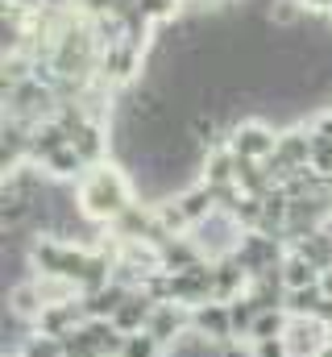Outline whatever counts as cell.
<instances>
[{"mask_svg": "<svg viewBox=\"0 0 332 357\" xmlns=\"http://www.w3.org/2000/svg\"><path fill=\"white\" fill-rule=\"evenodd\" d=\"M17 357H67V354H63V341H59V337H46V333L33 328V333L25 337V345L17 349Z\"/></svg>", "mask_w": 332, "mask_h": 357, "instance_id": "cell-17", "label": "cell"}, {"mask_svg": "<svg viewBox=\"0 0 332 357\" xmlns=\"http://www.w3.org/2000/svg\"><path fill=\"white\" fill-rule=\"evenodd\" d=\"M116 357H166V349L150 333H133V337H125V345H121Z\"/></svg>", "mask_w": 332, "mask_h": 357, "instance_id": "cell-18", "label": "cell"}, {"mask_svg": "<svg viewBox=\"0 0 332 357\" xmlns=\"http://www.w3.org/2000/svg\"><path fill=\"white\" fill-rule=\"evenodd\" d=\"M287 241L282 237H270V233H246L241 237V250L233 254L241 266H246L249 278H262V274H270V270L282 266V258H287Z\"/></svg>", "mask_w": 332, "mask_h": 357, "instance_id": "cell-4", "label": "cell"}, {"mask_svg": "<svg viewBox=\"0 0 332 357\" xmlns=\"http://www.w3.org/2000/svg\"><path fill=\"white\" fill-rule=\"evenodd\" d=\"M329 21H332V17H329Z\"/></svg>", "mask_w": 332, "mask_h": 357, "instance_id": "cell-24", "label": "cell"}, {"mask_svg": "<svg viewBox=\"0 0 332 357\" xmlns=\"http://www.w3.org/2000/svg\"><path fill=\"white\" fill-rule=\"evenodd\" d=\"M278 274H282V287L287 291H303V287H316L324 274L312 266L303 254H295V250H287V258H282V266H278Z\"/></svg>", "mask_w": 332, "mask_h": 357, "instance_id": "cell-13", "label": "cell"}, {"mask_svg": "<svg viewBox=\"0 0 332 357\" xmlns=\"http://www.w3.org/2000/svg\"><path fill=\"white\" fill-rule=\"evenodd\" d=\"M137 8H142L154 25H166V21H174V17L183 13V0H137Z\"/></svg>", "mask_w": 332, "mask_h": 357, "instance_id": "cell-19", "label": "cell"}, {"mask_svg": "<svg viewBox=\"0 0 332 357\" xmlns=\"http://www.w3.org/2000/svg\"><path fill=\"white\" fill-rule=\"evenodd\" d=\"M237 171H241V158L229 146H212L199 162V183H208L212 191H229L237 187Z\"/></svg>", "mask_w": 332, "mask_h": 357, "instance_id": "cell-8", "label": "cell"}, {"mask_svg": "<svg viewBox=\"0 0 332 357\" xmlns=\"http://www.w3.org/2000/svg\"><path fill=\"white\" fill-rule=\"evenodd\" d=\"M195 245H199V254H204V262H225V258H233L237 250H241V237H246V229H241V220L229 212V208H216L208 220H199L191 233H187Z\"/></svg>", "mask_w": 332, "mask_h": 357, "instance_id": "cell-2", "label": "cell"}, {"mask_svg": "<svg viewBox=\"0 0 332 357\" xmlns=\"http://www.w3.org/2000/svg\"><path fill=\"white\" fill-rule=\"evenodd\" d=\"M75 191H80V212L87 220H96V225H116L133 204H137V187H133V178L129 171L121 167V162H100V167H91L87 175L75 183Z\"/></svg>", "mask_w": 332, "mask_h": 357, "instance_id": "cell-1", "label": "cell"}, {"mask_svg": "<svg viewBox=\"0 0 332 357\" xmlns=\"http://www.w3.org/2000/svg\"><path fill=\"white\" fill-rule=\"evenodd\" d=\"M191 333H199L204 341L212 345H233V316H229V303L212 299V303H199L191 307Z\"/></svg>", "mask_w": 332, "mask_h": 357, "instance_id": "cell-5", "label": "cell"}, {"mask_svg": "<svg viewBox=\"0 0 332 357\" xmlns=\"http://www.w3.org/2000/svg\"><path fill=\"white\" fill-rule=\"evenodd\" d=\"M320 357H332V341H329V345H324V354H320Z\"/></svg>", "mask_w": 332, "mask_h": 357, "instance_id": "cell-23", "label": "cell"}, {"mask_svg": "<svg viewBox=\"0 0 332 357\" xmlns=\"http://www.w3.org/2000/svg\"><path fill=\"white\" fill-rule=\"evenodd\" d=\"M278 125H270V121H262V116H246L241 125H233L229 129V150L237 154V158H246V162H270L274 158V150H278Z\"/></svg>", "mask_w": 332, "mask_h": 357, "instance_id": "cell-3", "label": "cell"}, {"mask_svg": "<svg viewBox=\"0 0 332 357\" xmlns=\"http://www.w3.org/2000/svg\"><path fill=\"white\" fill-rule=\"evenodd\" d=\"M257 312H262V307H257L249 295H241V299H233V303H229V316H233V337H237V341H249V328H253Z\"/></svg>", "mask_w": 332, "mask_h": 357, "instance_id": "cell-16", "label": "cell"}, {"mask_svg": "<svg viewBox=\"0 0 332 357\" xmlns=\"http://www.w3.org/2000/svg\"><path fill=\"white\" fill-rule=\"evenodd\" d=\"M324 299H329V295H324V287L316 282V287H303V291H287V303H282V307H287L291 316H320Z\"/></svg>", "mask_w": 332, "mask_h": 357, "instance_id": "cell-15", "label": "cell"}, {"mask_svg": "<svg viewBox=\"0 0 332 357\" xmlns=\"http://www.w3.org/2000/svg\"><path fill=\"white\" fill-rule=\"evenodd\" d=\"M249 278L246 266L237 262V258H225V262H212V291H216V299L220 303H233V299H241L249 295Z\"/></svg>", "mask_w": 332, "mask_h": 357, "instance_id": "cell-10", "label": "cell"}, {"mask_svg": "<svg viewBox=\"0 0 332 357\" xmlns=\"http://www.w3.org/2000/svg\"><path fill=\"white\" fill-rule=\"evenodd\" d=\"M249 357H295L287 337H270V341H249Z\"/></svg>", "mask_w": 332, "mask_h": 357, "instance_id": "cell-20", "label": "cell"}, {"mask_svg": "<svg viewBox=\"0 0 332 357\" xmlns=\"http://www.w3.org/2000/svg\"><path fill=\"white\" fill-rule=\"evenodd\" d=\"M291 250H295V254H303V258L320 270V274H324V270H332V233H329V229H316V233L299 237Z\"/></svg>", "mask_w": 332, "mask_h": 357, "instance_id": "cell-14", "label": "cell"}, {"mask_svg": "<svg viewBox=\"0 0 332 357\" xmlns=\"http://www.w3.org/2000/svg\"><path fill=\"white\" fill-rule=\"evenodd\" d=\"M329 341H332V328L324 320H316V316H291V324H287V345H291L295 357H320Z\"/></svg>", "mask_w": 332, "mask_h": 357, "instance_id": "cell-6", "label": "cell"}, {"mask_svg": "<svg viewBox=\"0 0 332 357\" xmlns=\"http://www.w3.org/2000/svg\"><path fill=\"white\" fill-rule=\"evenodd\" d=\"M312 133H316L320 142H329V146H332V108H320V112L312 116Z\"/></svg>", "mask_w": 332, "mask_h": 357, "instance_id": "cell-21", "label": "cell"}, {"mask_svg": "<svg viewBox=\"0 0 332 357\" xmlns=\"http://www.w3.org/2000/svg\"><path fill=\"white\" fill-rule=\"evenodd\" d=\"M163 349L170 345H179L187 333H191V307H183V303H158L154 307V316H150V328H146Z\"/></svg>", "mask_w": 332, "mask_h": 357, "instance_id": "cell-7", "label": "cell"}, {"mask_svg": "<svg viewBox=\"0 0 332 357\" xmlns=\"http://www.w3.org/2000/svg\"><path fill=\"white\" fill-rule=\"evenodd\" d=\"M129 295H133V291L121 287V282H108V287H100V291H91V295H80L83 316H87V320H112Z\"/></svg>", "mask_w": 332, "mask_h": 357, "instance_id": "cell-12", "label": "cell"}, {"mask_svg": "<svg viewBox=\"0 0 332 357\" xmlns=\"http://www.w3.org/2000/svg\"><path fill=\"white\" fill-rule=\"evenodd\" d=\"M308 17H332V0H303Z\"/></svg>", "mask_w": 332, "mask_h": 357, "instance_id": "cell-22", "label": "cell"}, {"mask_svg": "<svg viewBox=\"0 0 332 357\" xmlns=\"http://www.w3.org/2000/svg\"><path fill=\"white\" fill-rule=\"evenodd\" d=\"M83 320H87V316H83L80 299H71V303H46V312L38 316V324H33V328H38V333H46V337H59V341H63L67 333H75V328H80Z\"/></svg>", "mask_w": 332, "mask_h": 357, "instance_id": "cell-9", "label": "cell"}, {"mask_svg": "<svg viewBox=\"0 0 332 357\" xmlns=\"http://www.w3.org/2000/svg\"><path fill=\"white\" fill-rule=\"evenodd\" d=\"M154 307H158V299H154V295H146V291H133V295L121 303V312L112 316V324H116L125 337H133V333H146V328H150V316H154Z\"/></svg>", "mask_w": 332, "mask_h": 357, "instance_id": "cell-11", "label": "cell"}]
</instances>
